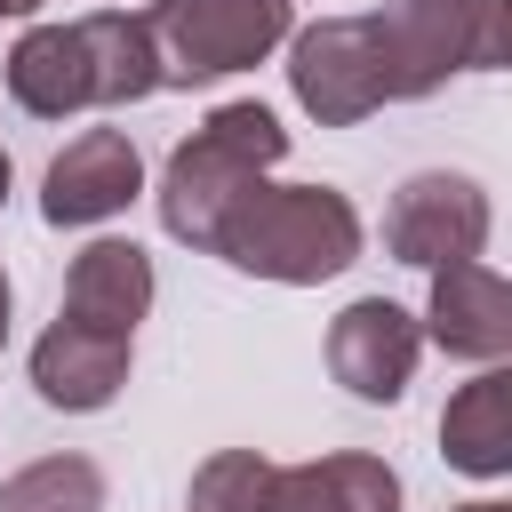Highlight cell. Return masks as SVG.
<instances>
[{"label":"cell","instance_id":"ffe728a7","mask_svg":"<svg viewBox=\"0 0 512 512\" xmlns=\"http://www.w3.org/2000/svg\"><path fill=\"white\" fill-rule=\"evenodd\" d=\"M32 8H40V0H0V24H8V16H32Z\"/></svg>","mask_w":512,"mask_h":512},{"label":"cell","instance_id":"3957f363","mask_svg":"<svg viewBox=\"0 0 512 512\" xmlns=\"http://www.w3.org/2000/svg\"><path fill=\"white\" fill-rule=\"evenodd\" d=\"M376 64H384V104L432 96L456 72H496L512 48L504 0H384L368 8Z\"/></svg>","mask_w":512,"mask_h":512},{"label":"cell","instance_id":"8992f818","mask_svg":"<svg viewBox=\"0 0 512 512\" xmlns=\"http://www.w3.org/2000/svg\"><path fill=\"white\" fill-rule=\"evenodd\" d=\"M488 224H496V208H488V192L472 176L416 168L384 208V248L400 264H416V272H440V264H472L488 248Z\"/></svg>","mask_w":512,"mask_h":512},{"label":"cell","instance_id":"9a60e30c","mask_svg":"<svg viewBox=\"0 0 512 512\" xmlns=\"http://www.w3.org/2000/svg\"><path fill=\"white\" fill-rule=\"evenodd\" d=\"M8 96H16V112H32V120H72V112H88L80 32H72V24H32V32L8 48Z\"/></svg>","mask_w":512,"mask_h":512},{"label":"cell","instance_id":"5b68a950","mask_svg":"<svg viewBox=\"0 0 512 512\" xmlns=\"http://www.w3.org/2000/svg\"><path fill=\"white\" fill-rule=\"evenodd\" d=\"M288 96L320 128H360L368 112H384V64L368 16H320L288 32Z\"/></svg>","mask_w":512,"mask_h":512},{"label":"cell","instance_id":"6da1fadb","mask_svg":"<svg viewBox=\"0 0 512 512\" xmlns=\"http://www.w3.org/2000/svg\"><path fill=\"white\" fill-rule=\"evenodd\" d=\"M360 208L336 192V184H248L208 256H224L232 272L248 280H280V288H320L336 280L344 264H360Z\"/></svg>","mask_w":512,"mask_h":512},{"label":"cell","instance_id":"e0dca14e","mask_svg":"<svg viewBox=\"0 0 512 512\" xmlns=\"http://www.w3.org/2000/svg\"><path fill=\"white\" fill-rule=\"evenodd\" d=\"M264 488H272V456L256 448H216L192 488H184V512H264Z\"/></svg>","mask_w":512,"mask_h":512},{"label":"cell","instance_id":"5bb4252c","mask_svg":"<svg viewBox=\"0 0 512 512\" xmlns=\"http://www.w3.org/2000/svg\"><path fill=\"white\" fill-rule=\"evenodd\" d=\"M440 456L472 480L512 472V376L504 368H480L472 384H456V400L440 408Z\"/></svg>","mask_w":512,"mask_h":512},{"label":"cell","instance_id":"7a4b0ae2","mask_svg":"<svg viewBox=\"0 0 512 512\" xmlns=\"http://www.w3.org/2000/svg\"><path fill=\"white\" fill-rule=\"evenodd\" d=\"M280 160H288V128L272 120V104H256V96L216 104L168 152V168H160V192H152L160 200V232L184 240V248H208L216 224H224V208L248 184H264V168H280Z\"/></svg>","mask_w":512,"mask_h":512},{"label":"cell","instance_id":"2e32d148","mask_svg":"<svg viewBox=\"0 0 512 512\" xmlns=\"http://www.w3.org/2000/svg\"><path fill=\"white\" fill-rule=\"evenodd\" d=\"M0 512H104V464L80 448L32 456L24 472L0 480Z\"/></svg>","mask_w":512,"mask_h":512},{"label":"cell","instance_id":"d6986e66","mask_svg":"<svg viewBox=\"0 0 512 512\" xmlns=\"http://www.w3.org/2000/svg\"><path fill=\"white\" fill-rule=\"evenodd\" d=\"M8 304H16V288H8V272H0V344H8Z\"/></svg>","mask_w":512,"mask_h":512},{"label":"cell","instance_id":"9c48e42d","mask_svg":"<svg viewBox=\"0 0 512 512\" xmlns=\"http://www.w3.org/2000/svg\"><path fill=\"white\" fill-rule=\"evenodd\" d=\"M424 344H440L448 360H472V368H504L512 352V288L496 264H440L432 272V296H424Z\"/></svg>","mask_w":512,"mask_h":512},{"label":"cell","instance_id":"277c9868","mask_svg":"<svg viewBox=\"0 0 512 512\" xmlns=\"http://www.w3.org/2000/svg\"><path fill=\"white\" fill-rule=\"evenodd\" d=\"M144 32L160 56V88H208L288 48L296 0H152Z\"/></svg>","mask_w":512,"mask_h":512},{"label":"cell","instance_id":"ba28073f","mask_svg":"<svg viewBox=\"0 0 512 512\" xmlns=\"http://www.w3.org/2000/svg\"><path fill=\"white\" fill-rule=\"evenodd\" d=\"M144 192V160H136V136L128 128H80L48 176H40V216L56 232H80V224H112L128 200Z\"/></svg>","mask_w":512,"mask_h":512},{"label":"cell","instance_id":"44dd1931","mask_svg":"<svg viewBox=\"0 0 512 512\" xmlns=\"http://www.w3.org/2000/svg\"><path fill=\"white\" fill-rule=\"evenodd\" d=\"M8 176H16V168H8V152H0V200H8Z\"/></svg>","mask_w":512,"mask_h":512},{"label":"cell","instance_id":"52a82bcc","mask_svg":"<svg viewBox=\"0 0 512 512\" xmlns=\"http://www.w3.org/2000/svg\"><path fill=\"white\" fill-rule=\"evenodd\" d=\"M416 360H424V328L392 296H360V304H344L328 320V376L368 408H392L408 392Z\"/></svg>","mask_w":512,"mask_h":512},{"label":"cell","instance_id":"7c38bea8","mask_svg":"<svg viewBox=\"0 0 512 512\" xmlns=\"http://www.w3.org/2000/svg\"><path fill=\"white\" fill-rule=\"evenodd\" d=\"M264 512H400V472L368 448H336L312 464H272Z\"/></svg>","mask_w":512,"mask_h":512},{"label":"cell","instance_id":"8fae6325","mask_svg":"<svg viewBox=\"0 0 512 512\" xmlns=\"http://www.w3.org/2000/svg\"><path fill=\"white\" fill-rule=\"evenodd\" d=\"M152 312V256L136 240H88L64 272V312L56 320H80V328H104V336H136V320Z\"/></svg>","mask_w":512,"mask_h":512},{"label":"cell","instance_id":"ac0fdd59","mask_svg":"<svg viewBox=\"0 0 512 512\" xmlns=\"http://www.w3.org/2000/svg\"><path fill=\"white\" fill-rule=\"evenodd\" d=\"M448 512H512V504H496V496H472V504H448Z\"/></svg>","mask_w":512,"mask_h":512},{"label":"cell","instance_id":"30bf717a","mask_svg":"<svg viewBox=\"0 0 512 512\" xmlns=\"http://www.w3.org/2000/svg\"><path fill=\"white\" fill-rule=\"evenodd\" d=\"M128 360H136V336H104V328H80V320H48L40 344H32V392L64 416H96L120 400L128 384Z\"/></svg>","mask_w":512,"mask_h":512},{"label":"cell","instance_id":"4fadbf2b","mask_svg":"<svg viewBox=\"0 0 512 512\" xmlns=\"http://www.w3.org/2000/svg\"><path fill=\"white\" fill-rule=\"evenodd\" d=\"M72 32H80V56H88V104L160 96V56H152V32H144V8H96V16H72Z\"/></svg>","mask_w":512,"mask_h":512}]
</instances>
